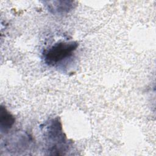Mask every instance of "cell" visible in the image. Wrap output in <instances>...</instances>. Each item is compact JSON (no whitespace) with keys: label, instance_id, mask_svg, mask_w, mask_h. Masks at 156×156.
I'll list each match as a JSON object with an SVG mask.
<instances>
[{"label":"cell","instance_id":"obj_1","mask_svg":"<svg viewBox=\"0 0 156 156\" xmlns=\"http://www.w3.org/2000/svg\"><path fill=\"white\" fill-rule=\"evenodd\" d=\"M77 47L78 43L74 41L57 42L44 51V62L49 66H54L70 57Z\"/></svg>","mask_w":156,"mask_h":156},{"label":"cell","instance_id":"obj_2","mask_svg":"<svg viewBox=\"0 0 156 156\" xmlns=\"http://www.w3.org/2000/svg\"><path fill=\"white\" fill-rule=\"evenodd\" d=\"M15 118L7 110V109L1 106L0 108V127L1 132L8 131L15 123Z\"/></svg>","mask_w":156,"mask_h":156},{"label":"cell","instance_id":"obj_3","mask_svg":"<svg viewBox=\"0 0 156 156\" xmlns=\"http://www.w3.org/2000/svg\"><path fill=\"white\" fill-rule=\"evenodd\" d=\"M48 2L49 3L48 5L49 9L54 13L68 12L73 6L72 1H49Z\"/></svg>","mask_w":156,"mask_h":156}]
</instances>
